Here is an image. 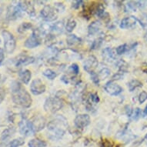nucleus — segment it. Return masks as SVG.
Wrapping results in <instances>:
<instances>
[{"label":"nucleus","mask_w":147,"mask_h":147,"mask_svg":"<svg viewBox=\"0 0 147 147\" xmlns=\"http://www.w3.org/2000/svg\"><path fill=\"white\" fill-rule=\"evenodd\" d=\"M12 101L15 103L22 106L23 108H29L32 105V99L26 89L20 84V82L13 81L10 85Z\"/></svg>","instance_id":"obj_1"},{"label":"nucleus","mask_w":147,"mask_h":147,"mask_svg":"<svg viewBox=\"0 0 147 147\" xmlns=\"http://www.w3.org/2000/svg\"><path fill=\"white\" fill-rule=\"evenodd\" d=\"M68 126L67 121L63 116H59L50 121L47 125L49 138L52 140H58L63 137Z\"/></svg>","instance_id":"obj_2"},{"label":"nucleus","mask_w":147,"mask_h":147,"mask_svg":"<svg viewBox=\"0 0 147 147\" xmlns=\"http://www.w3.org/2000/svg\"><path fill=\"white\" fill-rule=\"evenodd\" d=\"M63 106V100L59 97H49L46 99L44 109L47 113H56V112L60 110Z\"/></svg>","instance_id":"obj_3"},{"label":"nucleus","mask_w":147,"mask_h":147,"mask_svg":"<svg viewBox=\"0 0 147 147\" xmlns=\"http://www.w3.org/2000/svg\"><path fill=\"white\" fill-rule=\"evenodd\" d=\"M2 36L4 39V47H5V53L11 54L14 52L16 46L14 36L7 30H3L2 32Z\"/></svg>","instance_id":"obj_4"},{"label":"nucleus","mask_w":147,"mask_h":147,"mask_svg":"<svg viewBox=\"0 0 147 147\" xmlns=\"http://www.w3.org/2000/svg\"><path fill=\"white\" fill-rule=\"evenodd\" d=\"M42 42L41 33L39 31L35 30L29 37H28L26 40L25 41L24 46L28 49H33L39 46Z\"/></svg>","instance_id":"obj_5"},{"label":"nucleus","mask_w":147,"mask_h":147,"mask_svg":"<svg viewBox=\"0 0 147 147\" xmlns=\"http://www.w3.org/2000/svg\"><path fill=\"white\" fill-rule=\"evenodd\" d=\"M58 11L54 6H51V5H46L44 8L41 10L40 15H41L42 18L45 20L47 22H52L56 20L57 18V15H58Z\"/></svg>","instance_id":"obj_6"},{"label":"nucleus","mask_w":147,"mask_h":147,"mask_svg":"<svg viewBox=\"0 0 147 147\" xmlns=\"http://www.w3.org/2000/svg\"><path fill=\"white\" fill-rule=\"evenodd\" d=\"M20 127V133L24 136H29L33 135L36 133L34 130L33 126L32 124L31 121L28 120L26 119H22L19 123Z\"/></svg>","instance_id":"obj_7"},{"label":"nucleus","mask_w":147,"mask_h":147,"mask_svg":"<svg viewBox=\"0 0 147 147\" xmlns=\"http://www.w3.org/2000/svg\"><path fill=\"white\" fill-rule=\"evenodd\" d=\"M98 64H99L98 60H97V59L94 56H89L84 61V63H83V68H84V69L88 73L92 74V73L94 72L95 69L98 66Z\"/></svg>","instance_id":"obj_8"},{"label":"nucleus","mask_w":147,"mask_h":147,"mask_svg":"<svg viewBox=\"0 0 147 147\" xmlns=\"http://www.w3.org/2000/svg\"><path fill=\"white\" fill-rule=\"evenodd\" d=\"M30 91L35 96L41 95L46 91V86L42 82L41 80L36 79L32 82L30 85Z\"/></svg>","instance_id":"obj_9"},{"label":"nucleus","mask_w":147,"mask_h":147,"mask_svg":"<svg viewBox=\"0 0 147 147\" xmlns=\"http://www.w3.org/2000/svg\"><path fill=\"white\" fill-rule=\"evenodd\" d=\"M36 59L32 56H26V55H20L14 59V64L16 67H20L23 65H27L35 63Z\"/></svg>","instance_id":"obj_10"},{"label":"nucleus","mask_w":147,"mask_h":147,"mask_svg":"<svg viewBox=\"0 0 147 147\" xmlns=\"http://www.w3.org/2000/svg\"><path fill=\"white\" fill-rule=\"evenodd\" d=\"M104 89L106 90L107 93H109L111 96H118L123 91V88L119 86L118 84H116L113 81H109L108 82H106Z\"/></svg>","instance_id":"obj_11"},{"label":"nucleus","mask_w":147,"mask_h":147,"mask_svg":"<svg viewBox=\"0 0 147 147\" xmlns=\"http://www.w3.org/2000/svg\"><path fill=\"white\" fill-rule=\"evenodd\" d=\"M90 123V117L87 114H80L76 116L74 119V124L77 129H82L86 127Z\"/></svg>","instance_id":"obj_12"},{"label":"nucleus","mask_w":147,"mask_h":147,"mask_svg":"<svg viewBox=\"0 0 147 147\" xmlns=\"http://www.w3.org/2000/svg\"><path fill=\"white\" fill-rule=\"evenodd\" d=\"M22 12L19 3H17V5H11L8 9L7 18L10 20H16L22 16Z\"/></svg>","instance_id":"obj_13"},{"label":"nucleus","mask_w":147,"mask_h":147,"mask_svg":"<svg viewBox=\"0 0 147 147\" xmlns=\"http://www.w3.org/2000/svg\"><path fill=\"white\" fill-rule=\"evenodd\" d=\"M138 20L136 18L135 16H131L125 17L124 19L122 20V21L120 22V25H119V27L121 29H131V28H133L136 25V22H137Z\"/></svg>","instance_id":"obj_14"},{"label":"nucleus","mask_w":147,"mask_h":147,"mask_svg":"<svg viewBox=\"0 0 147 147\" xmlns=\"http://www.w3.org/2000/svg\"><path fill=\"white\" fill-rule=\"evenodd\" d=\"M31 122L35 132H39L46 126V119L43 116H36Z\"/></svg>","instance_id":"obj_15"},{"label":"nucleus","mask_w":147,"mask_h":147,"mask_svg":"<svg viewBox=\"0 0 147 147\" xmlns=\"http://www.w3.org/2000/svg\"><path fill=\"white\" fill-rule=\"evenodd\" d=\"M16 133V129L14 127H9L5 129L3 131L2 134H1V142H7L8 140H9L10 138L12 137V136L14 135Z\"/></svg>","instance_id":"obj_16"},{"label":"nucleus","mask_w":147,"mask_h":147,"mask_svg":"<svg viewBox=\"0 0 147 147\" xmlns=\"http://www.w3.org/2000/svg\"><path fill=\"white\" fill-rule=\"evenodd\" d=\"M19 77L24 84L27 85L31 80L32 73L29 69H21L19 72Z\"/></svg>","instance_id":"obj_17"},{"label":"nucleus","mask_w":147,"mask_h":147,"mask_svg":"<svg viewBox=\"0 0 147 147\" xmlns=\"http://www.w3.org/2000/svg\"><path fill=\"white\" fill-rule=\"evenodd\" d=\"M102 24L99 21H94L91 24L89 25L88 27V32L89 35L93 36L95 34H96L99 31V29L101 28Z\"/></svg>","instance_id":"obj_18"},{"label":"nucleus","mask_w":147,"mask_h":147,"mask_svg":"<svg viewBox=\"0 0 147 147\" xmlns=\"http://www.w3.org/2000/svg\"><path fill=\"white\" fill-rule=\"evenodd\" d=\"M82 42V39L79 38L78 36H76V35H69L66 38V43L69 46H79Z\"/></svg>","instance_id":"obj_19"},{"label":"nucleus","mask_w":147,"mask_h":147,"mask_svg":"<svg viewBox=\"0 0 147 147\" xmlns=\"http://www.w3.org/2000/svg\"><path fill=\"white\" fill-rule=\"evenodd\" d=\"M102 58L105 61L112 62L115 59V54L113 53V50L109 47L103 49L102 50Z\"/></svg>","instance_id":"obj_20"},{"label":"nucleus","mask_w":147,"mask_h":147,"mask_svg":"<svg viewBox=\"0 0 147 147\" xmlns=\"http://www.w3.org/2000/svg\"><path fill=\"white\" fill-rule=\"evenodd\" d=\"M63 29H64V24L63 22H57L55 24H53L51 28V32L53 33V35L56 34H60L63 32Z\"/></svg>","instance_id":"obj_21"},{"label":"nucleus","mask_w":147,"mask_h":147,"mask_svg":"<svg viewBox=\"0 0 147 147\" xmlns=\"http://www.w3.org/2000/svg\"><path fill=\"white\" fill-rule=\"evenodd\" d=\"M46 142L43 140H39V139H32L28 142L29 147H46Z\"/></svg>","instance_id":"obj_22"},{"label":"nucleus","mask_w":147,"mask_h":147,"mask_svg":"<svg viewBox=\"0 0 147 147\" xmlns=\"http://www.w3.org/2000/svg\"><path fill=\"white\" fill-rule=\"evenodd\" d=\"M135 44H133L132 46H128L127 44H123V45H120V46H119L116 49V53L117 55L119 56H120V55H123L124 53H125L126 52L129 50L130 49H133L134 46H136Z\"/></svg>","instance_id":"obj_23"},{"label":"nucleus","mask_w":147,"mask_h":147,"mask_svg":"<svg viewBox=\"0 0 147 147\" xmlns=\"http://www.w3.org/2000/svg\"><path fill=\"white\" fill-rule=\"evenodd\" d=\"M142 86V83L137 80H131L130 82L128 83V88L130 92H133L134 89L140 88Z\"/></svg>","instance_id":"obj_24"},{"label":"nucleus","mask_w":147,"mask_h":147,"mask_svg":"<svg viewBox=\"0 0 147 147\" xmlns=\"http://www.w3.org/2000/svg\"><path fill=\"white\" fill-rule=\"evenodd\" d=\"M25 143L24 139L22 138H17L15 140H12L11 142L9 143L7 147H20Z\"/></svg>","instance_id":"obj_25"},{"label":"nucleus","mask_w":147,"mask_h":147,"mask_svg":"<svg viewBox=\"0 0 147 147\" xmlns=\"http://www.w3.org/2000/svg\"><path fill=\"white\" fill-rule=\"evenodd\" d=\"M76 26V22L75 20L73 19H70L67 21L66 22V25H65V30L68 32H71L74 30V29Z\"/></svg>","instance_id":"obj_26"},{"label":"nucleus","mask_w":147,"mask_h":147,"mask_svg":"<svg viewBox=\"0 0 147 147\" xmlns=\"http://www.w3.org/2000/svg\"><path fill=\"white\" fill-rule=\"evenodd\" d=\"M97 75H98L99 80H105L107 77H109V76L110 75V70L107 69V68H103V69H102L99 71Z\"/></svg>","instance_id":"obj_27"},{"label":"nucleus","mask_w":147,"mask_h":147,"mask_svg":"<svg viewBox=\"0 0 147 147\" xmlns=\"http://www.w3.org/2000/svg\"><path fill=\"white\" fill-rule=\"evenodd\" d=\"M44 76H46V78H48L49 80H54L56 77V73L53 70L50 69H47L44 70L42 72Z\"/></svg>","instance_id":"obj_28"},{"label":"nucleus","mask_w":147,"mask_h":147,"mask_svg":"<svg viewBox=\"0 0 147 147\" xmlns=\"http://www.w3.org/2000/svg\"><path fill=\"white\" fill-rule=\"evenodd\" d=\"M32 27V26L31 23H29V22H23L18 28V31L20 33H23V32H25L27 30L31 29Z\"/></svg>","instance_id":"obj_29"},{"label":"nucleus","mask_w":147,"mask_h":147,"mask_svg":"<svg viewBox=\"0 0 147 147\" xmlns=\"http://www.w3.org/2000/svg\"><path fill=\"white\" fill-rule=\"evenodd\" d=\"M116 65H117L119 69V72H125L127 71V63H125V62H124L123 60H122V59L118 61L117 63H116Z\"/></svg>","instance_id":"obj_30"},{"label":"nucleus","mask_w":147,"mask_h":147,"mask_svg":"<svg viewBox=\"0 0 147 147\" xmlns=\"http://www.w3.org/2000/svg\"><path fill=\"white\" fill-rule=\"evenodd\" d=\"M88 99H89V103H92V102L94 104L99 103V97L96 93H89Z\"/></svg>","instance_id":"obj_31"},{"label":"nucleus","mask_w":147,"mask_h":147,"mask_svg":"<svg viewBox=\"0 0 147 147\" xmlns=\"http://www.w3.org/2000/svg\"><path fill=\"white\" fill-rule=\"evenodd\" d=\"M140 22V26L143 28V29H147V14L146 13H142L140 16V20H138Z\"/></svg>","instance_id":"obj_32"},{"label":"nucleus","mask_w":147,"mask_h":147,"mask_svg":"<svg viewBox=\"0 0 147 147\" xmlns=\"http://www.w3.org/2000/svg\"><path fill=\"white\" fill-rule=\"evenodd\" d=\"M95 12H96V15L97 16H102V15L105 13V9H104L103 5H102V4H99V5H97V7L96 8V9H95Z\"/></svg>","instance_id":"obj_33"},{"label":"nucleus","mask_w":147,"mask_h":147,"mask_svg":"<svg viewBox=\"0 0 147 147\" xmlns=\"http://www.w3.org/2000/svg\"><path fill=\"white\" fill-rule=\"evenodd\" d=\"M140 116H141V109L140 108H136L131 115L133 120H137L140 117Z\"/></svg>","instance_id":"obj_34"},{"label":"nucleus","mask_w":147,"mask_h":147,"mask_svg":"<svg viewBox=\"0 0 147 147\" xmlns=\"http://www.w3.org/2000/svg\"><path fill=\"white\" fill-rule=\"evenodd\" d=\"M102 39L101 38H99V39H96L94 41L92 42L91 46V49H97L100 47L102 44Z\"/></svg>","instance_id":"obj_35"},{"label":"nucleus","mask_w":147,"mask_h":147,"mask_svg":"<svg viewBox=\"0 0 147 147\" xmlns=\"http://www.w3.org/2000/svg\"><path fill=\"white\" fill-rule=\"evenodd\" d=\"M69 70L71 71V72H72L74 75H77L78 73L80 72V67L78 66L77 64L76 63H73L72 65H70Z\"/></svg>","instance_id":"obj_36"},{"label":"nucleus","mask_w":147,"mask_h":147,"mask_svg":"<svg viewBox=\"0 0 147 147\" xmlns=\"http://www.w3.org/2000/svg\"><path fill=\"white\" fill-rule=\"evenodd\" d=\"M147 99V92L146 91H142L139 96V102L140 104L143 103Z\"/></svg>","instance_id":"obj_37"},{"label":"nucleus","mask_w":147,"mask_h":147,"mask_svg":"<svg viewBox=\"0 0 147 147\" xmlns=\"http://www.w3.org/2000/svg\"><path fill=\"white\" fill-rule=\"evenodd\" d=\"M91 75V80L93 82V83L94 84H96V86H98L99 83V77H98V75H97L96 73H95V72H93V73H92V74H90Z\"/></svg>","instance_id":"obj_38"},{"label":"nucleus","mask_w":147,"mask_h":147,"mask_svg":"<svg viewBox=\"0 0 147 147\" xmlns=\"http://www.w3.org/2000/svg\"><path fill=\"white\" fill-rule=\"evenodd\" d=\"M5 96V91L4 88H0V104L4 100Z\"/></svg>","instance_id":"obj_39"},{"label":"nucleus","mask_w":147,"mask_h":147,"mask_svg":"<svg viewBox=\"0 0 147 147\" xmlns=\"http://www.w3.org/2000/svg\"><path fill=\"white\" fill-rule=\"evenodd\" d=\"M123 77V74L122 73V72H117L116 74H115V75L113 76V78H112V81L120 80V79H122Z\"/></svg>","instance_id":"obj_40"},{"label":"nucleus","mask_w":147,"mask_h":147,"mask_svg":"<svg viewBox=\"0 0 147 147\" xmlns=\"http://www.w3.org/2000/svg\"><path fill=\"white\" fill-rule=\"evenodd\" d=\"M4 59H5V53H4V50H3V49L0 48V65L3 63Z\"/></svg>","instance_id":"obj_41"},{"label":"nucleus","mask_w":147,"mask_h":147,"mask_svg":"<svg viewBox=\"0 0 147 147\" xmlns=\"http://www.w3.org/2000/svg\"><path fill=\"white\" fill-rule=\"evenodd\" d=\"M102 147H113V144L111 142H109V140H105L102 142Z\"/></svg>","instance_id":"obj_42"},{"label":"nucleus","mask_w":147,"mask_h":147,"mask_svg":"<svg viewBox=\"0 0 147 147\" xmlns=\"http://www.w3.org/2000/svg\"><path fill=\"white\" fill-rule=\"evenodd\" d=\"M82 1H74L72 3V7L74 9H78L80 6V4H82Z\"/></svg>","instance_id":"obj_43"},{"label":"nucleus","mask_w":147,"mask_h":147,"mask_svg":"<svg viewBox=\"0 0 147 147\" xmlns=\"http://www.w3.org/2000/svg\"><path fill=\"white\" fill-rule=\"evenodd\" d=\"M142 70L145 72V73H147V63H146V64H144V65H142Z\"/></svg>","instance_id":"obj_44"},{"label":"nucleus","mask_w":147,"mask_h":147,"mask_svg":"<svg viewBox=\"0 0 147 147\" xmlns=\"http://www.w3.org/2000/svg\"><path fill=\"white\" fill-rule=\"evenodd\" d=\"M142 116L143 117H146V116H147V105L146 106V107H145L144 110H143V113H142Z\"/></svg>","instance_id":"obj_45"},{"label":"nucleus","mask_w":147,"mask_h":147,"mask_svg":"<svg viewBox=\"0 0 147 147\" xmlns=\"http://www.w3.org/2000/svg\"><path fill=\"white\" fill-rule=\"evenodd\" d=\"M144 38H145V40H146V41H147V31H146V32L145 33Z\"/></svg>","instance_id":"obj_46"},{"label":"nucleus","mask_w":147,"mask_h":147,"mask_svg":"<svg viewBox=\"0 0 147 147\" xmlns=\"http://www.w3.org/2000/svg\"><path fill=\"white\" fill-rule=\"evenodd\" d=\"M1 77H2V76L0 75V82H1V80H2V79H1Z\"/></svg>","instance_id":"obj_47"},{"label":"nucleus","mask_w":147,"mask_h":147,"mask_svg":"<svg viewBox=\"0 0 147 147\" xmlns=\"http://www.w3.org/2000/svg\"><path fill=\"white\" fill-rule=\"evenodd\" d=\"M146 139H147V135H146Z\"/></svg>","instance_id":"obj_48"}]
</instances>
